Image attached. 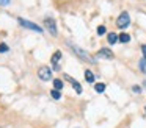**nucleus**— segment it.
Listing matches in <instances>:
<instances>
[{
    "label": "nucleus",
    "instance_id": "17",
    "mask_svg": "<svg viewBox=\"0 0 146 128\" xmlns=\"http://www.w3.org/2000/svg\"><path fill=\"white\" fill-rule=\"evenodd\" d=\"M8 52V45L7 44H0V53H5Z\"/></svg>",
    "mask_w": 146,
    "mask_h": 128
},
{
    "label": "nucleus",
    "instance_id": "5",
    "mask_svg": "<svg viewBox=\"0 0 146 128\" xmlns=\"http://www.w3.org/2000/svg\"><path fill=\"white\" fill-rule=\"evenodd\" d=\"M44 27H46V30H47L52 36H57V34H58L57 33V24H55L54 19H46V20H44Z\"/></svg>",
    "mask_w": 146,
    "mask_h": 128
},
{
    "label": "nucleus",
    "instance_id": "11",
    "mask_svg": "<svg viewBox=\"0 0 146 128\" xmlns=\"http://www.w3.org/2000/svg\"><path fill=\"white\" fill-rule=\"evenodd\" d=\"M94 91H96V92H99V94H102L105 91V84L104 83H96L94 84Z\"/></svg>",
    "mask_w": 146,
    "mask_h": 128
},
{
    "label": "nucleus",
    "instance_id": "20",
    "mask_svg": "<svg viewBox=\"0 0 146 128\" xmlns=\"http://www.w3.org/2000/svg\"><path fill=\"white\" fill-rule=\"evenodd\" d=\"M10 3V0H0V5H8Z\"/></svg>",
    "mask_w": 146,
    "mask_h": 128
},
{
    "label": "nucleus",
    "instance_id": "3",
    "mask_svg": "<svg viewBox=\"0 0 146 128\" xmlns=\"http://www.w3.org/2000/svg\"><path fill=\"white\" fill-rule=\"evenodd\" d=\"M38 77L41 78L42 81H49L52 78V69L47 67V66H42V67L38 69Z\"/></svg>",
    "mask_w": 146,
    "mask_h": 128
},
{
    "label": "nucleus",
    "instance_id": "4",
    "mask_svg": "<svg viewBox=\"0 0 146 128\" xmlns=\"http://www.w3.org/2000/svg\"><path fill=\"white\" fill-rule=\"evenodd\" d=\"M17 20H19V24L22 25V27L29 28V30H33V31H38V33H42V28L39 27V25L33 24V22H30V20H25V19H22V17H19Z\"/></svg>",
    "mask_w": 146,
    "mask_h": 128
},
{
    "label": "nucleus",
    "instance_id": "10",
    "mask_svg": "<svg viewBox=\"0 0 146 128\" xmlns=\"http://www.w3.org/2000/svg\"><path fill=\"white\" fill-rule=\"evenodd\" d=\"M85 80L88 83H94V75H93L91 70H85Z\"/></svg>",
    "mask_w": 146,
    "mask_h": 128
},
{
    "label": "nucleus",
    "instance_id": "6",
    "mask_svg": "<svg viewBox=\"0 0 146 128\" xmlns=\"http://www.w3.org/2000/svg\"><path fill=\"white\" fill-rule=\"evenodd\" d=\"M64 78H66L68 81H71V84H72V87L76 89V92H77V94H82V92H83L82 86H80V83H79L77 80H74V78H71L69 75H64Z\"/></svg>",
    "mask_w": 146,
    "mask_h": 128
},
{
    "label": "nucleus",
    "instance_id": "16",
    "mask_svg": "<svg viewBox=\"0 0 146 128\" xmlns=\"http://www.w3.org/2000/svg\"><path fill=\"white\" fill-rule=\"evenodd\" d=\"M105 33H107L105 27H104V25H99V27H98V34H99V36H104Z\"/></svg>",
    "mask_w": 146,
    "mask_h": 128
},
{
    "label": "nucleus",
    "instance_id": "13",
    "mask_svg": "<svg viewBox=\"0 0 146 128\" xmlns=\"http://www.w3.org/2000/svg\"><path fill=\"white\" fill-rule=\"evenodd\" d=\"M130 41V36L127 33H121L119 34V42H123V44H126V42H129Z\"/></svg>",
    "mask_w": 146,
    "mask_h": 128
},
{
    "label": "nucleus",
    "instance_id": "2",
    "mask_svg": "<svg viewBox=\"0 0 146 128\" xmlns=\"http://www.w3.org/2000/svg\"><path fill=\"white\" fill-rule=\"evenodd\" d=\"M129 24H130V16H129V12L123 11L119 16H118V19H116V27L121 28V30H124V28L129 27Z\"/></svg>",
    "mask_w": 146,
    "mask_h": 128
},
{
    "label": "nucleus",
    "instance_id": "19",
    "mask_svg": "<svg viewBox=\"0 0 146 128\" xmlns=\"http://www.w3.org/2000/svg\"><path fill=\"white\" fill-rule=\"evenodd\" d=\"M141 52H143V55H145V58H146V44L141 45Z\"/></svg>",
    "mask_w": 146,
    "mask_h": 128
},
{
    "label": "nucleus",
    "instance_id": "14",
    "mask_svg": "<svg viewBox=\"0 0 146 128\" xmlns=\"http://www.w3.org/2000/svg\"><path fill=\"white\" fill-rule=\"evenodd\" d=\"M63 81H61V80H58V78H57V80H54V89H57V91H60V89H63Z\"/></svg>",
    "mask_w": 146,
    "mask_h": 128
},
{
    "label": "nucleus",
    "instance_id": "12",
    "mask_svg": "<svg viewBox=\"0 0 146 128\" xmlns=\"http://www.w3.org/2000/svg\"><path fill=\"white\" fill-rule=\"evenodd\" d=\"M138 66H140V70H141L143 74H146V58H145V56H143V58L140 59Z\"/></svg>",
    "mask_w": 146,
    "mask_h": 128
},
{
    "label": "nucleus",
    "instance_id": "15",
    "mask_svg": "<svg viewBox=\"0 0 146 128\" xmlns=\"http://www.w3.org/2000/svg\"><path fill=\"white\" fill-rule=\"evenodd\" d=\"M50 95H52V98H54V100H60L61 94H60V91L54 89V91H52V92H50Z\"/></svg>",
    "mask_w": 146,
    "mask_h": 128
},
{
    "label": "nucleus",
    "instance_id": "18",
    "mask_svg": "<svg viewBox=\"0 0 146 128\" xmlns=\"http://www.w3.org/2000/svg\"><path fill=\"white\" fill-rule=\"evenodd\" d=\"M132 89H133V92H140V91H141V87H140V86H133Z\"/></svg>",
    "mask_w": 146,
    "mask_h": 128
},
{
    "label": "nucleus",
    "instance_id": "1",
    "mask_svg": "<svg viewBox=\"0 0 146 128\" xmlns=\"http://www.w3.org/2000/svg\"><path fill=\"white\" fill-rule=\"evenodd\" d=\"M68 45H69V49L72 50L74 53H76L77 56H79L82 61H86V62H91V64H96V59L93 58L91 55H90L86 50H83L80 45H77V44H74V42H71V41H68Z\"/></svg>",
    "mask_w": 146,
    "mask_h": 128
},
{
    "label": "nucleus",
    "instance_id": "8",
    "mask_svg": "<svg viewBox=\"0 0 146 128\" xmlns=\"http://www.w3.org/2000/svg\"><path fill=\"white\" fill-rule=\"evenodd\" d=\"M60 59H61V52H60V50H57V52L54 53V56H52V64H54V67H55V69L60 67V66H58Z\"/></svg>",
    "mask_w": 146,
    "mask_h": 128
},
{
    "label": "nucleus",
    "instance_id": "7",
    "mask_svg": "<svg viewBox=\"0 0 146 128\" xmlns=\"http://www.w3.org/2000/svg\"><path fill=\"white\" fill-rule=\"evenodd\" d=\"M98 56H102V58H105V59H113L115 58L113 52H111L110 49H101L98 52Z\"/></svg>",
    "mask_w": 146,
    "mask_h": 128
},
{
    "label": "nucleus",
    "instance_id": "9",
    "mask_svg": "<svg viewBox=\"0 0 146 128\" xmlns=\"http://www.w3.org/2000/svg\"><path fill=\"white\" fill-rule=\"evenodd\" d=\"M107 41H108V44H110V45H113V44H116L118 41H119V36H118L116 33H108Z\"/></svg>",
    "mask_w": 146,
    "mask_h": 128
}]
</instances>
